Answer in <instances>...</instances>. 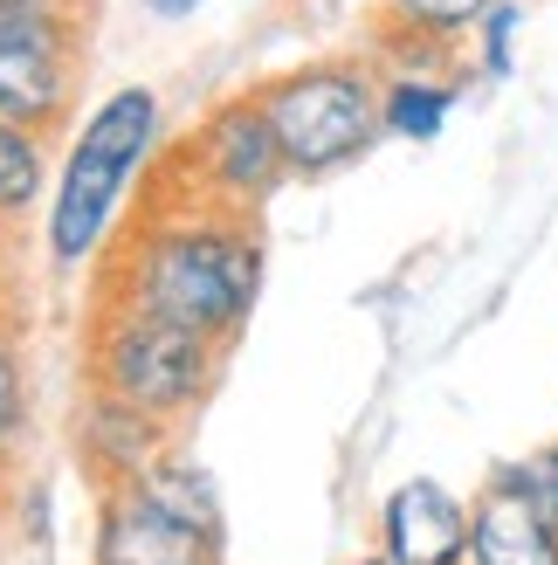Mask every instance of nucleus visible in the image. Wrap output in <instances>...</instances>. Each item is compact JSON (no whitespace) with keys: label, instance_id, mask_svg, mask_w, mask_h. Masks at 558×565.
I'll return each instance as SVG.
<instances>
[{"label":"nucleus","instance_id":"nucleus-15","mask_svg":"<svg viewBox=\"0 0 558 565\" xmlns=\"http://www.w3.org/2000/svg\"><path fill=\"white\" fill-rule=\"evenodd\" d=\"M517 28H524V0H496V8L483 14L476 28V63L490 76H511V42H517Z\"/></svg>","mask_w":558,"mask_h":565},{"label":"nucleus","instance_id":"nucleus-10","mask_svg":"<svg viewBox=\"0 0 558 565\" xmlns=\"http://www.w3.org/2000/svg\"><path fill=\"white\" fill-rule=\"evenodd\" d=\"M455 110V90L434 76H394L379 97V131H400V138H434Z\"/></svg>","mask_w":558,"mask_h":565},{"label":"nucleus","instance_id":"nucleus-6","mask_svg":"<svg viewBox=\"0 0 558 565\" xmlns=\"http://www.w3.org/2000/svg\"><path fill=\"white\" fill-rule=\"evenodd\" d=\"M469 503L434 483V476H414L386 497L379 511V539H386V558L394 565H469Z\"/></svg>","mask_w":558,"mask_h":565},{"label":"nucleus","instance_id":"nucleus-3","mask_svg":"<svg viewBox=\"0 0 558 565\" xmlns=\"http://www.w3.org/2000/svg\"><path fill=\"white\" fill-rule=\"evenodd\" d=\"M256 104L276 131V146H283L290 173H331L379 131V97L366 70L352 63H311L283 83H269Z\"/></svg>","mask_w":558,"mask_h":565},{"label":"nucleus","instance_id":"nucleus-14","mask_svg":"<svg viewBox=\"0 0 558 565\" xmlns=\"http://www.w3.org/2000/svg\"><path fill=\"white\" fill-rule=\"evenodd\" d=\"M490 490H504V497H524L532 511H545L558 524V441L545 448V456H524V462H504L490 476Z\"/></svg>","mask_w":558,"mask_h":565},{"label":"nucleus","instance_id":"nucleus-9","mask_svg":"<svg viewBox=\"0 0 558 565\" xmlns=\"http://www.w3.org/2000/svg\"><path fill=\"white\" fill-rule=\"evenodd\" d=\"M469 565H558V524L524 497L490 490L469 503Z\"/></svg>","mask_w":558,"mask_h":565},{"label":"nucleus","instance_id":"nucleus-11","mask_svg":"<svg viewBox=\"0 0 558 565\" xmlns=\"http://www.w3.org/2000/svg\"><path fill=\"white\" fill-rule=\"evenodd\" d=\"M146 428H152V414H138V407L118 401V393H104V401L90 407V428H83V435H90V448H97L110 469L146 476V469H152V462H146V441H152Z\"/></svg>","mask_w":558,"mask_h":565},{"label":"nucleus","instance_id":"nucleus-17","mask_svg":"<svg viewBox=\"0 0 558 565\" xmlns=\"http://www.w3.org/2000/svg\"><path fill=\"white\" fill-rule=\"evenodd\" d=\"M146 8H152L159 21H180V14H193V8H201V0H146Z\"/></svg>","mask_w":558,"mask_h":565},{"label":"nucleus","instance_id":"nucleus-8","mask_svg":"<svg viewBox=\"0 0 558 565\" xmlns=\"http://www.w3.org/2000/svg\"><path fill=\"white\" fill-rule=\"evenodd\" d=\"M201 173L228 201H262L283 173V146L262 118V104H221L201 131Z\"/></svg>","mask_w":558,"mask_h":565},{"label":"nucleus","instance_id":"nucleus-7","mask_svg":"<svg viewBox=\"0 0 558 565\" xmlns=\"http://www.w3.org/2000/svg\"><path fill=\"white\" fill-rule=\"evenodd\" d=\"M214 539H221V531L186 524L180 511H165L159 497H146V490L131 483L104 511L97 565H214Z\"/></svg>","mask_w":558,"mask_h":565},{"label":"nucleus","instance_id":"nucleus-18","mask_svg":"<svg viewBox=\"0 0 558 565\" xmlns=\"http://www.w3.org/2000/svg\"><path fill=\"white\" fill-rule=\"evenodd\" d=\"M352 565H394V558H352Z\"/></svg>","mask_w":558,"mask_h":565},{"label":"nucleus","instance_id":"nucleus-5","mask_svg":"<svg viewBox=\"0 0 558 565\" xmlns=\"http://www.w3.org/2000/svg\"><path fill=\"white\" fill-rule=\"evenodd\" d=\"M69 90V35L42 0H0V118L49 125Z\"/></svg>","mask_w":558,"mask_h":565},{"label":"nucleus","instance_id":"nucleus-4","mask_svg":"<svg viewBox=\"0 0 558 565\" xmlns=\"http://www.w3.org/2000/svg\"><path fill=\"white\" fill-rule=\"evenodd\" d=\"M214 373V345L207 331H186V324H165V318H146V310H118L97 338V380L104 393H118L125 407L138 414H180L201 401V386Z\"/></svg>","mask_w":558,"mask_h":565},{"label":"nucleus","instance_id":"nucleus-16","mask_svg":"<svg viewBox=\"0 0 558 565\" xmlns=\"http://www.w3.org/2000/svg\"><path fill=\"white\" fill-rule=\"evenodd\" d=\"M14 407H21V386H14V359H8V345H0V435L14 428Z\"/></svg>","mask_w":558,"mask_h":565},{"label":"nucleus","instance_id":"nucleus-12","mask_svg":"<svg viewBox=\"0 0 558 565\" xmlns=\"http://www.w3.org/2000/svg\"><path fill=\"white\" fill-rule=\"evenodd\" d=\"M496 8V0H386V14H394L400 35L414 42H462V35H476L483 14Z\"/></svg>","mask_w":558,"mask_h":565},{"label":"nucleus","instance_id":"nucleus-1","mask_svg":"<svg viewBox=\"0 0 558 565\" xmlns=\"http://www.w3.org/2000/svg\"><path fill=\"white\" fill-rule=\"evenodd\" d=\"M262 282V248L248 242L235 221H173V228L146 235V248L131 256L125 303L146 318L186 324V331H228L248 318Z\"/></svg>","mask_w":558,"mask_h":565},{"label":"nucleus","instance_id":"nucleus-13","mask_svg":"<svg viewBox=\"0 0 558 565\" xmlns=\"http://www.w3.org/2000/svg\"><path fill=\"white\" fill-rule=\"evenodd\" d=\"M35 193H42V152H35V138H28V125L0 118V214L28 207Z\"/></svg>","mask_w":558,"mask_h":565},{"label":"nucleus","instance_id":"nucleus-2","mask_svg":"<svg viewBox=\"0 0 558 565\" xmlns=\"http://www.w3.org/2000/svg\"><path fill=\"white\" fill-rule=\"evenodd\" d=\"M152 131H159V104H152V90H138V83H131V90H110L90 110V125H83L76 152L63 166V186H55V207H49L55 263H83L104 242L110 214H118V193L138 173Z\"/></svg>","mask_w":558,"mask_h":565}]
</instances>
